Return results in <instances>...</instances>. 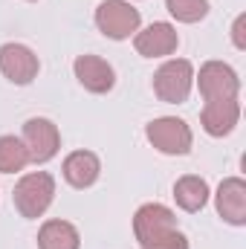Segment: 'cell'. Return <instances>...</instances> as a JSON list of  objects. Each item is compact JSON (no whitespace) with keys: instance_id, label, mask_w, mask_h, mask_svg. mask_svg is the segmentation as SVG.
Listing matches in <instances>:
<instances>
[{"instance_id":"obj_15","label":"cell","mask_w":246,"mask_h":249,"mask_svg":"<svg viewBox=\"0 0 246 249\" xmlns=\"http://www.w3.org/2000/svg\"><path fill=\"white\" fill-rule=\"evenodd\" d=\"M78 229L67 220H47L38 229V249H78Z\"/></svg>"},{"instance_id":"obj_14","label":"cell","mask_w":246,"mask_h":249,"mask_svg":"<svg viewBox=\"0 0 246 249\" xmlns=\"http://www.w3.org/2000/svg\"><path fill=\"white\" fill-rule=\"evenodd\" d=\"M174 200L183 212H200L209 203V183L197 174H185L174 183Z\"/></svg>"},{"instance_id":"obj_11","label":"cell","mask_w":246,"mask_h":249,"mask_svg":"<svg viewBox=\"0 0 246 249\" xmlns=\"http://www.w3.org/2000/svg\"><path fill=\"white\" fill-rule=\"evenodd\" d=\"M238 122H241V102L238 99H211L203 105L200 124L209 136H214V139L229 136Z\"/></svg>"},{"instance_id":"obj_17","label":"cell","mask_w":246,"mask_h":249,"mask_svg":"<svg viewBox=\"0 0 246 249\" xmlns=\"http://www.w3.org/2000/svg\"><path fill=\"white\" fill-rule=\"evenodd\" d=\"M165 9L180 23H197L209 15V0H165Z\"/></svg>"},{"instance_id":"obj_2","label":"cell","mask_w":246,"mask_h":249,"mask_svg":"<svg viewBox=\"0 0 246 249\" xmlns=\"http://www.w3.org/2000/svg\"><path fill=\"white\" fill-rule=\"evenodd\" d=\"M53 197H55V180L47 171H32V174L20 177L15 191H12L15 209L26 220H38L53 206Z\"/></svg>"},{"instance_id":"obj_12","label":"cell","mask_w":246,"mask_h":249,"mask_svg":"<svg viewBox=\"0 0 246 249\" xmlns=\"http://www.w3.org/2000/svg\"><path fill=\"white\" fill-rule=\"evenodd\" d=\"M214 206L217 214L232 223V226H244L246 223V183L241 177H226L217 194H214Z\"/></svg>"},{"instance_id":"obj_6","label":"cell","mask_w":246,"mask_h":249,"mask_svg":"<svg viewBox=\"0 0 246 249\" xmlns=\"http://www.w3.org/2000/svg\"><path fill=\"white\" fill-rule=\"evenodd\" d=\"M20 142L26 145V154H29V162L35 165H44L50 162L58 148H61V133H58V124L53 119H44V116H32L23 122V136Z\"/></svg>"},{"instance_id":"obj_4","label":"cell","mask_w":246,"mask_h":249,"mask_svg":"<svg viewBox=\"0 0 246 249\" xmlns=\"http://www.w3.org/2000/svg\"><path fill=\"white\" fill-rule=\"evenodd\" d=\"M145 136L165 157H185L191 151V142H194L191 127L177 116H159V119L148 122L145 124Z\"/></svg>"},{"instance_id":"obj_18","label":"cell","mask_w":246,"mask_h":249,"mask_svg":"<svg viewBox=\"0 0 246 249\" xmlns=\"http://www.w3.org/2000/svg\"><path fill=\"white\" fill-rule=\"evenodd\" d=\"M244 29H246V15H238V20H235V26H232V41H235L238 50H246Z\"/></svg>"},{"instance_id":"obj_10","label":"cell","mask_w":246,"mask_h":249,"mask_svg":"<svg viewBox=\"0 0 246 249\" xmlns=\"http://www.w3.org/2000/svg\"><path fill=\"white\" fill-rule=\"evenodd\" d=\"M72 72H75L78 84H81L87 93H96V96L110 93L113 84H116L113 67L105 61V58H99V55H78V58L72 61Z\"/></svg>"},{"instance_id":"obj_19","label":"cell","mask_w":246,"mask_h":249,"mask_svg":"<svg viewBox=\"0 0 246 249\" xmlns=\"http://www.w3.org/2000/svg\"><path fill=\"white\" fill-rule=\"evenodd\" d=\"M29 3H35V0H29Z\"/></svg>"},{"instance_id":"obj_8","label":"cell","mask_w":246,"mask_h":249,"mask_svg":"<svg viewBox=\"0 0 246 249\" xmlns=\"http://www.w3.org/2000/svg\"><path fill=\"white\" fill-rule=\"evenodd\" d=\"M38 55L26 47V44H3L0 47V72L18 84V87H26L38 78Z\"/></svg>"},{"instance_id":"obj_5","label":"cell","mask_w":246,"mask_h":249,"mask_svg":"<svg viewBox=\"0 0 246 249\" xmlns=\"http://www.w3.org/2000/svg\"><path fill=\"white\" fill-rule=\"evenodd\" d=\"M139 23H142V15L127 0H105L96 9V26L110 41L130 38L133 32H139Z\"/></svg>"},{"instance_id":"obj_3","label":"cell","mask_w":246,"mask_h":249,"mask_svg":"<svg viewBox=\"0 0 246 249\" xmlns=\"http://www.w3.org/2000/svg\"><path fill=\"white\" fill-rule=\"evenodd\" d=\"M194 87V67L185 58H171L154 72V93L165 105H183Z\"/></svg>"},{"instance_id":"obj_16","label":"cell","mask_w":246,"mask_h":249,"mask_svg":"<svg viewBox=\"0 0 246 249\" xmlns=\"http://www.w3.org/2000/svg\"><path fill=\"white\" fill-rule=\"evenodd\" d=\"M29 165L26 145L18 136H0V174H15Z\"/></svg>"},{"instance_id":"obj_7","label":"cell","mask_w":246,"mask_h":249,"mask_svg":"<svg viewBox=\"0 0 246 249\" xmlns=\"http://www.w3.org/2000/svg\"><path fill=\"white\" fill-rule=\"evenodd\" d=\"M200 84V96L206 102L211 99H238L241 93V78L238 72L223 61H206L200 67V75H194Z\"/></svg>"},{"instance_id":"obj_1","label":"cell","mask_w":246,"mask_h":249,"mask_svg":"<svg viewBox=\"0 0 246 249\" xmlns=\"http://www.w3.org/2000/svg\"><path fill=\"white\" fill-rule=\"evenodd\" d=\"M133 235L142 249H188V238L177 229V214L162 203H145L136 209Z\"/></svg>"},{"instance_id":"obj_13","label":"cell","mask_w":246,"mask_h":249,"mask_svg":"<svg viewBox=\"0 0 246 249\" xmlns=\"http://www.w3.org/2000/svg\"><path fill=\"white\" fill-rule=\"evenodd\" d=\"M61 171L64 180L72 188H90L102 174V162L93 151H72V154H67Z\"/></svg>"},{"instance_id":"obj_9","label":"cell","mask_w":246,"mask_h":249,"mask_svg":"<svg viewBox=\"0 0 246 249\" xmlns=\"http://www.w3.org/2000/svg\"><path fill=\"white\" fill-rule=\"evenodd\" d=\"M133 47L142 58H165L171 53H177L180 47V35L171 23L165 20H157L151 26H145L142 32L133 35Z\"/></svg>"}]
</instances>
